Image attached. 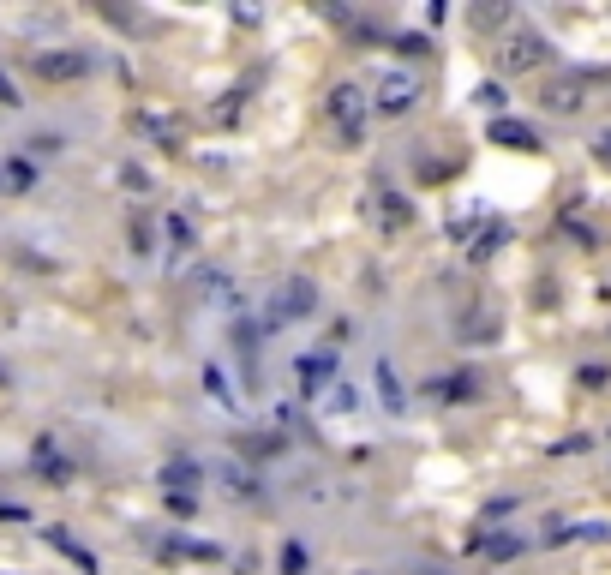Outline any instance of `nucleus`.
<instances>
[{"label":"nucleus","mask_w":611,"mask_h":575,"mask_svg":"<svg viewBox=\"0 0 611 575\" xmlns=\"http://www.w3.org/2000/svg\"><path fill=\"white\" fill-rule=\"evenodd\" d=\"M504 72H534V66H546V42H540V30H516L510 42H504Z\"/></svg>","instance_id":"7ed1b4c3"},{"label":"nucleus","mask_w":611,"mask_h":575,"mask_svg":"<svg viewBox=\"0 0 611 575\" xmlns=\"http://www.w3.org/2000/svg\"><path fill=\"white\" fill-rule=\"evenodd\" d=\"M168 510H174V516H192V510H198V498H192V492H168Z\"/></svg>","instance_id":"dca6fc26"},{"label":"nucleus","mask_w":611,"mask_h":575,"mask_svg":"<svg viewBox=\"0 0 611 575\" xmlns=\"http://www.w3.org/2000/svg\"><path fill=\"white\" fill-rule=\"evenodd\" d=\"M414 96H420V84H414L408 72H384V78H378V96H372V102H378L384 114H408V108H414Z\"/></svg>","instance_id":"20e7f679"},{"label":"nucleus","mask_w":611,"mask_h":575,"mask_svg":"<svg viewBox=\"0 0 611 575\" xmlns=\"http://www.w3.org/2000/svg\"><path fill=\"white\" fill-rule=\"evenodd\" d=\"M330 126H336V138L354 150V144H366V120H372V96L360 90V84H336L330 90Z\"/></svg>","instance_id":"f257e3e1"},{"label":"nucleus","mask_w":611,"mask_h":575,"mask_svg":"<svg viewBox=\"0 0 611 575\" xmlns=\"http://www.w3.org/2000/svg\"><path fill=\"white\" fill-rule=\"evenodd\" d=\"M30 462H36V474H42L48 486H66V480H72V468H66V456L54 450V438H36V450H30Z\"/></svg>","instance_id":"0eeeda50"},{"label":"nucleus","mask_w":611,"mask_h":575,"mask_svg":"<svg viewBox=\"0 0 611 575\" xmlns=\"http://www.w3.org/2000/svg\"><path fill=\"white\" fill-rule=\"evenodd\" d=\"M546 102H552V108H576V102H582V84H558Z\"/></svg>","instance_id":"2eb2a0df"},{"label":"nucleus","mask_w":611,"mask_h":575,"mask_svg":"<svg viewBox=\"0 0 611 575\" xmlns=\"http://www.w3.org/2000/svg\"><path fill=\"white\" fill-rule=\"evenodd\" d=\"M0 174H6V186H12V192H24V186L36 180V174H30V162H6Z\"/></svg>","instance_id":"ddd939ff"},{"label":"nucleus","mask_w":611,"mask_h":575,"mask_svg":"<svg viewBox=\"0 0 611 575\" xmlns=\"http://www.w3.org/2000/svg\"><path fill=\"white\" fill-rule=\"evenodd\" d=\"M444 396L450 402H468V396H480V384L474 378H444Z\"/></svg>","instance_id":"4468645a"},{"label":"nucleus","mask_w":611,"mask_h":575,"mask_svg":"<svg viewBox=\"0 0 611 575\" xmlns=\"http://www.w3.org/2000/svg\"><path fill=\"white\" fill-rule=\"evenodd\" d=\"M516 552H522L516 534H486V540H480V558H498V564H504V558H516Z\"/></svg>","instance_id":"f8f14e48"},{"label":"nucleus","mask_w":611,"mask_h":575,"mask_svg":"<svg viewBox=\"0 0 611 575\" xmlns=\"http://www.w3.org/2000/svg\"><path fill=\"white\" fill-rule=\"evenodd\" d=\"M36 72L42 78H84L90 72V54H36Z\"/></svg>","instance_id":"6e6552de"},{"label":"nucleus","mask_w":611,"mask_h":575,"mask_svg":"<svg viewBox=\"0 0 611 575\" xmlns=\"http://www.w3.org/2000/svg\"><path fill=\"white\" fill-rule=\"evenodd\" d=\"M282 570L300 575V570H306V552H300V546H288V552H282Z\"/></svg>","instance_id":"f3484780"},{"label":"nucleus","mask_w":611,"mask_h":575,"mask_svg":"<svg viewBox=\"0 0 611 575\" xmlns=\"http://www.w3.org/2000/svg\"><path fill=\"white\" fill-rule=\"evenodd\" d=\"M132 252H150V222H132Z\"/></svg>","instance_id":"a211bd4d"},{"label":"nucleus","mask_w":611,"mask_h":575,"mask_svg":"<svg viewBox=\"0 0 611 575\" xmlns=\"http://www.w3.org/2000/svg\"><path fill=\"white\" fill-rule=\"evenodd\" d=\"M0 192H6V174H0Z\"/></svg>","instance_id":"412c9836"},{"label":"nucleus","mask_w":611,"mask_h":575,"mask_svg":"<svg viewBox=\"0 0 611 575\" xmlns=\"http://www.w3.org/2000/svg\"><path fill=\"white\" fill-rule=\"evenodd\" d=\"M594 156H600V162L611 168V132H600V138H594Z\"/></svg>","instance_id":"aec40b11"},{"label":"nucleus","mask_w":611,"mask_h":575,"mask_svg":"<svg viewBox=\"0 0 611 575\" xmlns=\"http://www.w3.org/2000/svg\"><path fill=\"white\" fill-rule=\"evenodd\" d=\"M162 486H168V492H192V486H198V462H168V468H162Z\"/></svg>","instance_id":"9b49d317"},{"label":"nucleus","mask_w":611,"mask_h":575,"mask_svg":"<svg viewBox=\"0 0 611 575\" xmlns=\"http://www.w3.org/2000/svg\"><path fill=\"white\" fill-rule=\"evenodd\" d=\"M486 138L504 144V150H540V132H534L528 120H510V114H498V120L486 126Z\"/></svg>","instance_id":"39448f33"},{"label":"nucleus","mask_w":611,"mask_h":575,"mask_svg":"<svg viewBox=\"0 0 611 575\" xmlns=\"http://www.w3.org/2000/svg\"><path fill=\"white\" fill-rule=\"evenodd\" d=\"M300 378H306V390H324V378H336V354H306Z\"/></svg>","instance_id":"9d476101"},{"label":"nucleus","mask_w":611,"mask_h":575,"mask_svg":"<svg viewBox=\"0 0 611 575\" xmlns=\"http://www.w3.org/2000/svg\"><path fill=\"white\" fill-rule=\"evenodd\" d=\"M0 102H6V108H18V102H24V96L12 90V78H6V72H0Z\"/></svg>","instance_id":"6ab92c4d"},{"label":"nucleus","mask_w":611,"mask_h":575,"mask_svg":"<svg viewBox=\"0 0 611 575\" xmlns=\"http://www.w3.org/2000/svg\"><path fill=\"white\" fill-rule=\"evenodd\" d=\"M372 216H378V228H408V204H402V192H390V186H372Z\"/></svg>","instance_id":"423d86ee"},{"label":"nucleus","mask_w":611,"mask_h":575,"mask_svg":"<svg viewBox=\"0 0 611 575\" xmlns=\"http://www.w3.org/2000/svg\"><path fill=\"white\" fill-rule=\"evenodd\" d=\"M312 306H318V288H312L306 276H294V282H282V288H276L270 318H276V324H294V318H306Z\"/></svg>","instance_id":"f03ea898"},{"label":"nucleus","mask_w":611,"mask_h":575,"mask_svg":"<svg viewBox=\"0 0 611 575\" xmlns=\"http://www.w3.org/2000/svg\"><path fill=\"white\" fill-rule=\"evenodd\" d=\"M48 546H54V552H66V558H72V564H78L84 575H96V558H90V552H84V546H78L66 528H48Z\"/></svg>","instance_id":"1a4fd4ad"}]
</instances>
